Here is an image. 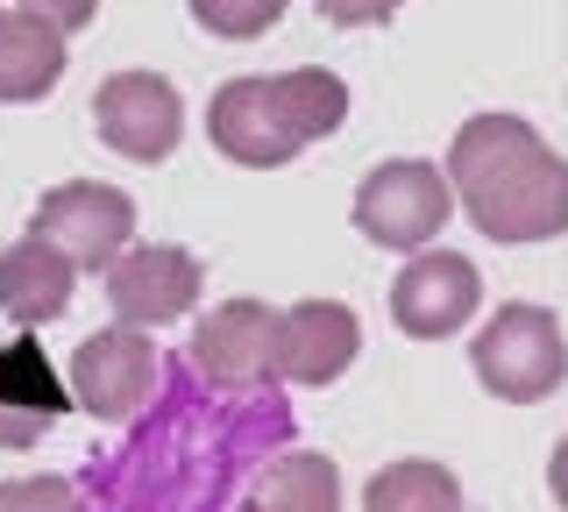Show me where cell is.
<instances>
[{
    "instance_id": "1",
    "label": "cell",
    "mask_w": 568,
    "mask_h": 512,
    "mask_svg": "<svg viewBox=\"0 0 568 512\" xmlns=\"http://www.w3.org/2000/svg\"><path fill=\"white\" fill-rule=\"evenodd\" d=\"M129 441L100 463H85L93 512H227L235 484L292 434L284 399L263 392H213L192 363H164L156 399L129 420Z\"/></svg>"
},
{
    "instance_id": "2",
    "label": "cell",
    "mask_w": 568,
    "mask_h": 512,
    "mask_svg": "<svg viewBox=\"0 0 568 512\" xmlns=\"http://www.w3.org/2000/svg\"><path fill=\"white\" fill-rule=\"evenodd\" d=\"M440 171L455 185V214H469L484 242L526 250L568 235V157L526 114H469Z\"/></svg>"
},
{
    "instance_id": "3",
    "label": "cell",
    "mask_w": 568,
    "mask_h": 512,
    "mask_svg": "<svg viewBox=\"0 0 568 512\" xmlns=\"http://www.w3.org/2000/svg\"><path fill=\"white\" fill-rule=\"evenodd\" d=\"M348 121V79L327 64L242 72L206 100V135L235 171H284Z\"/></svg>"
},
{
    "instance_id": "4",
    "label": "cell",
    "mask_w": 568,
    "mask_h": 512,
    "mask_svg": "<svg viewBox=\"0 0 568 512\" xmlns=\"http://www.w3.org/2000/svg\"><path fill=\"white\" fill-rule=\"evenodd\" d=\"M469 370L497 405H547L568 384V328L540 299H505L469 334Z\"/></svg>"
},
{
    "instance_id": "5",
    "label": "cell",
    "mask_w": 568,
    "mask_h": 512,
    "mask_svg": "<svg viewBox=\"0 0 568 512\" xmlns=\"http://www.w3.org/2000/svg\"><path fill=\"white\" fill-rule=\"evenodd\" d=\"M348 221L363 242H377L390 257H413L426 242H440V228L455 221V185L426 157H384V164L363 171V185L348 200Z\"/></svg>"
},
{
    "instance_id": "6",
    "label": "cell",
    "mask_w": 568,
    "mask_h": 512,
    "mask_svg": "<svg viewBox=\"0 0 568 512\" xmlns=\"http://www.w3.org/2000/svg\"><path fill=\"white\" fill-rule=\"evenodd\" d=\"M156 384H164V357H156L150 328L114 321L71 349V405H85L100 428H129L156 399Z\"/></svg>"
},
{
    "instance_id": "7",
    "label": "cell",
    "mask_w": 568,
    "mask_h": 512,
    "mask_svg": "<svg viewBox=\"0 0 568 512\" xmlns=\"http://www.w3.org/2000/svg\"><path fill=\"white\" fill-rule=\"evenodd\" d=\"M476 313H484V271L462 250L426 242V250H413L398 263V278H390V328H398L405 342H455Z\"/></svg>"
},
{
    "instance_id": "8",
    "label": "cell",
    "mask_w": 568,
    "mask_h": 512,
    "mask_svg": "<svg viewBox=\"0 0 568 512\" xmlns=\"http://www.w3.org/2000/svg\"><path fill=\"white\" fill-rule=\"evenodd\" d=\"M93 135L129 164H171V150L185 143V93L164 72H106L93 93Z\"/></svg>"
},
{
    "instance_id": "9",
    "label": "cell",
    "mask_w": 568,
    "mask_h": 512,
    "mask_svg": "<svg viewBox=\"0 0 568 512\" xmlns=\"http://www.w3.org/2000/svg\"><path fill=\"white\" fill-rule=\"evenodd\" d=\"M106 285V313L129 328H171L200 307V285H206V263L185 250V242H129L114 263L100 271Z\"/></svg>"
},
{
    "instance_id": "10",
    "label": "cell",
    "mask_w": 568,
    "mask_h": 512,
    "mask_svg": "<svg viewBox=\"0 0 568 512\" xmlns=\"http://www.w3.org/2000/svg\"><path fill=\"white\" fill-rule=\"evenodd\" d=\"M29 228L58 242L79 271H106V263L135 242V200L121 185H106V179H64V185H50L43 200H36Z\"/></svg>"
},
{
    "instance_id": "11",
    "label": "cell",
    "mask_w": 568,
    "mask_h": 512,
    "mask_svg": "<svg viewBox=\"0 0 568 512\" xmlns=\"http://www.w3.org/2000/svg\"><path fill=\"white\" fill-rule=\"evenodd\" d=\"M355 357H363V321L342 299H298L277 313L271 334V384H298V392H327L342 384Z\"/></svg>"
},
{
    "instance_id": "12",
    "label": "cell",
    "mask_w": 568,
    "mask_h": 512,
    "mask_svg": "<svg viewBox=\"0 0 568 512\" xmlns=\"http://www.w3.org/2000/svg\"><path fill=\"white\" fill-rule=\"evenodd\" d=\"M271 334H277V307H263V299H221V307H206L192 321L185 363L213 392H263L271 384Z\"/></svg>"
},
{
    "instance_id": "13",
    "label": "cell",
    "mask_w": 568,
    "mask_h": 512,
    "mask_svg": "<svg viewBox=\"0 0 568 512\" xmlns=\"http://www.w3.org/2000/svg\"><path fill=\"white\" fill-rule=\"evenodd\" d=\"M79 263H71L50 235H14L8 250H0V313H8L22 334L36 328H50V321H64V307H71V292H79Z\"/></svg>"
},
{
    "instance_id": "14",
    "label": "cell",
    "mask_w": 568,
    "mask_h": 512,
    "mask_svg": "<svg viewBox=\"0 0 568 512\" xmlns=\"http://www.w3.org/2000/svg\"><path fill=\"white\" fill-rule=\"evenodd\" d=\"M71 43L58 22H43L22 0H0V108H36L58 93Z\"/></svg>"
},
{
    "instance_id": "15",
    "label": "cell",
    "mask_w": 568,
    "mask_h": 512,
    "mask_svg": "<svg viewBox=\"0 0 568 512\" xmlns=\"http://www.w3.org/2000/svg\"><path fill=\"white\" fill-rule=\"evenodd\" d=\"M235 512H342V463L320 449H271L248 470Z\"/></svg>"
},
{
    "instance_id": "16",
    "label": "cell",
    "mask_w": 568,
    "mask_h": 512,
    "mask_svg": "<svg viewBox=\"0 0 568 512\" xmlns=\"http://www.w3.org/2000/svg\"><path fill=\"white\" fill-rule=\"evenodd\" d=\"M64 392L50 378V363L29 342L0 349V449H36L43 434H58Z\"/></svg>"
},
{
    "instance_id": "17",
    "label": "cell",
    "mask_w": 568,
    "mask_h": 512,
    "mask_svg": "<svg viewBox=\"0 0 568 512\" xmlns=\"http://www.w3.org/2000/svg\"><path fill=\"white\" fill-rule=\"evenodd\" d=\"M363 512H469L462 476L434 455H398L363 484Z\"/></svg>"
},
{
    "instance_id": "18",
    "label": "cell",
    "mask_w": 568,
    "mask_h": 512,
    "mask_svg": "<svg viewBox=\"0 0 568 512\" xmlns=\"http://www.w3.org/2000/svg\"><path fill=\"white\" fill-rule=\"evenodd\" d=\"M185 8H192V22H200L206 37L256 43V37H271V29L284 22V8H292V0H185Z\"/></svg>"
},
{
    "instance_id": "19",
    "label": "cell",
    "mask_w": 568,
    "mask_h": 512,
    "mask_svg": "<svg viewBox=\"0 0 568 512\" xmlns=\"http://www.w3.org/2000/svg\"><path fill=\"white\" fill-rule=\"evenodd\" d=\"M0 512H93L85 484L71 476H0Z\"/></svg>"
},
{
    "instance_id": "20",
    "label": "cell",
    "mask_w": 568,
    "mask_h": 512,
    "mask_svg": "<svg viewBox=\"0 0 568 512\" xmlns=\"http://www.w3.org/2000/svg\"><path fill=\"white\" fill-rule=\"evenodd\" d=\"M327 29H384L390 14L405 8V0H306Z\"/></svg>"
},
{
    "instance_id": "21",
    "label": "cell",
    "mask_w": 568,
    "mask_h": 512,
    "mask_svg": "<svg viewBox=\"0 0 568 512\" xmlns=\"http://www.w3.org/2000/svg\"><path fill=\"white\" fill-rule=\"evenodd\" d=\"M22 8H36L43 22H58L64 37H79V29H85V22L100 14V0H22Z\"/></svg>"
},
{
    "instance_id": "22",
    "label": "cell",
    "mask_w": 568,
    "mask_h": 512,
    "mask_svg": "<svg viewBox=\"0 0 568 512\" xmlns=\"http://www.w3.org/2000/svg\"><path fill=\"white\" fill-rule=\"evenodd\" d=\"M547 491H555V505L568 512V441L555 449V463H547Z\"/></svg>"
}]
</instances>
